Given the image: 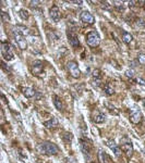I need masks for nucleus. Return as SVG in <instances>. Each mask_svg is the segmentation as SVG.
Returning a JSON list of instances; mask_svg holds the SVG:
<instances>
[{"instance_id": "f257e3e1", "label": "nucleus", "mask_w": 145, "mask_h": 163, "mask_svg": "<svg viewBox=\"0 0 145 163\" xmlns=\"http://www.w3.org/2000/svg\"><path fill=\"white\" fill-rule=\"evenodd\" d=\"M37 149L41 151V153L47 155H55L59 152V148L55 144L50 141H44L39 144L37 147Z\"/></svg>"}, {"instance_id": "f03ea898", "label": "nucleus", "mask_w": 145, "mask_h": 163, "mask_svg": "<svg viewBox=\"0 0 145 163\" xmlns=\"http://www.w3.org/2000/svg\"><path fill=\"white\" fill-rule=\"evenodd\" d=\"M86 42H87V45H88V46L93 47V48L99 46V44H100L99 34L97 33V32H95V31H92V32H90L86 36Z\"/></svg>"}, {"instance_id": "7ed1b4c3", "label": "nucleus", "mask_w": 145, "mask_h": 163, "mask_svg": "<svg viewBox=\"0 0 145 163\" xmlns=\"http://www.w3.org/2000/svg\"><path fill=\"white\" fill-rule=\"evenodd\" d=\"M1 53L4 60L7 61H12L14 59V54H13L12 48L9 45L8 42H2L1 44Z\"/></svg>"}, {"instance_id": "20e7f679", "label": "nucleus", "mask_w": 145, "mask_h": 163, "mask_svg": "<svg viewBox=\"0 0 145 163\" xmlns=\"http://www.w3.org/2000/svg\"><path fill=\"white\" fill-rule=\"evenodd\" d=\"M121 150L128 157H131L133 155V145L128 137L121 138Z\"/></svg>"}, {"instance_id": "39448f33", "label": "nucleus", "mask_w": 145, "mask_h": 163, "mask_svg": "<svg viewBox=\"0 0 145 163\" xmlns=\"http://www.w3.org/2000/svg\"><path fill=\"white\" fill-rule=\"evenodd\" d=\"M68 70H69V72H70L71 76H73L74 78H78V77H80V75H81V71H80L79 69V64L75 62V61H70V62L68 63Z\"/></svg>"}, {"instance_id": "423d86ee", "label": "nucleus", "mask_w": 145, "mask_h": 163, "mask_svg": "<svg viewBox=\"0 0 145 163\" xmlns=\"http://www.w3.org/2000/svg\"><path fill=\"white\" fill-rule=\"evenodd\" d=\"M80 19H81L82 22L86 23V24H90V25L95 23V17H94V15L91 12H88V11H82V12L80 13Z\"/></svg>"}, {"instance_id": "0eeeda50", "label": "nucleus", "mask_w": 145, "mask_h": 163, "mask_svg": "<svg viewBox=\"0 0 145 163\" xmlns=\"http://www.w3.org/2000/svg\"><path fill=\"white\" fill-rule=\"evenodd\" d=\"M106 145L109 147V149L116 155V157H120L121 153H122V150H121V148L119 146H117V144L115 142V140H112V139H108L106 140Z\"/></svg>"}, {"instance_id": "6e6552de", "label": "nucleus", "mask_w": 145, "mask_h": 163, "mask_svg": "<svg viewBox=\"0 0 145 163\" xmlns=\"http://www.w3.org/2000/svg\"><path fill=\"white\" fill-rule=\"evenodd\" d=\"M43 70H44V65H43V62L39 61V60H36L33 62V65H32V73L34 75H41L43 73Z\"/></svg>"}, {"instance_id": "1a4fd4ad", "label": "nucleus", "mask_w": 145, "mask_h": 163, "mask_svg": "<svg viewBox=\"0 0 145 163\" xmlns=\"http://www.w3.org/2000/svg\"><path fill=\"white\" fill-rule=\"evenodd\" d=\"M49 15H50V19L54 22L60 21V19H61V13H60V10H59V8L57 6H54L53 8H50Z\"/></svg>"}, {"instance_id": "9d476101", "label": "nucleus", "mask_w": 145, "mask_h": 163, "mask_svg": "<svg viewBox=\"0 0 145 163\" xmlns=\"http://www.w3.org/2000/svg\"><path fill=\"white\" fill-rule=\"evenodd\" d=\"M14 35V39H15V42L18 44V46L21 50H26L27 48V42L25 40L24 36H21V35H18V34H13Z\"/></svg>"}, {"instance_id": "9b49d317", "label": "nucleus", "mask_w": 145, "mask_h": 163, "mask_svg": "<svg viewBox=\"0 0 145 163\" xmlns=\"http://www.w3.org/2000/svg\"><path fill=\"white\" fill-rule=\"evenodd\" d=\"M130 121L133 124H139L142 121V113L139 110H133L131 114H130Z\"/></svg>"}, {"instance_id": "f8f14e48", "label": "nucleus", "mask_w": 145, "mask_h": 163, "mask_svg": "<svg viewBox=\"0 0 145 163\" xmlns=\"http://www.w3.org/2000/svg\"><path fill=\"white\" fill-rule=\"evenodd\" d=\"M13 34H18V35H21V36H25V35H29V29L23 25H18L13 27Z\"/></svg>"}, {"instance_id": "ddd939ff", "label": "nucleus", "mask_w": 145, "mask_h": 163, "mask_svg": "<svg viewBox=\"0 0 145 163\" xmlns=\"http://www.w3.org/2000/svg\"><path fill=\"white\" fill-rule=\"evenodd\" d=\"M68 40H69V42H70V45L72 47H74V48H76V47L80 46V40L79 38H78V36L75 35V34L73 33H68Z\"/></svg>"}, {"instance_id": "4468645a", "label": "nucleus", "mask_w": 145, "mask_h": 163, "mask_svg": "<svg viewBox=\"0 0 145 163\" xmlns=\"http://www.w3.org/2000/svg\"><path fill=\"white\" fill-rule=\"evenodd\" d=\"M98 161H99V163H111L109 155L103 149L98 150Z\"/></svg>"}, {"instance_id": "2eb2a0df", "label": "nucleus", "mask_w": 145, "mask_h": 163, "mask_svg": "<svg viewBox=\"0 0 145 163\" xmlns=\"http://www.w3.org/2000/svg\"><path fill=\"white\" fill-rule=\"evenodd\" d=\"M80 148H81V151L85 155H90L91 153V146L87 144V141H84V140H80Z\"/></svg>"}, {"instance_id": "dca6fc26", "label": "nucleus", "mask_w": 145, "mask_h": 163, "mask_svg": "<svg viewBox=\"0 0 145 163\" xmlns=\"http://www.w3.org/2000/svg\"><path fill=\"white\" fill-rule=\"evenodd\" d=\"M105 120H106V117L100 112H95L93 115V121L95 122L96 124H102L105 122Z\"/></svg>"}, {"instance_id": "f3484780", "label": "nucleus", "mask_w": 145, "mask_h": 163, "mask_svg": "<svg viewBox=\"0 0 145 163\" xmlns=\"http://www.w3.org/2000/svg\"><path fill=\"white\" fill-rule=\"evenodd\" d=\"M58 124H59V122L56 117H51L50 120H48V121H46L45 123H44L45 127H47V128H55V127L58 126Z\"/></svg>"}, {"instance_id": "a211bd4d", "label": "nucleus", "mask_w": 145, "mask_h": 163, "mask_svg": "<svg viewBox=\"0 0 145 163\" xmlns=\"http://www.w3.org/2000/svg\"><path fill=\"white\" fill-rule=\"evenodd\" d=\"M53 101H54V105L57 110H59V111H62V110H63V102H62L61 98H59L58 96L55 95V96L53 97Z\"/></svg>"}, {"instance_id": "6ab92c4d", "label": "nucleus", "mask_w": 145, "mask_h": 163, "mask_svg": "<svg viewBox=\"0 0 145 163\" xmlns=\"http://www.w3.org/2000/svg\"><path fill=\"white\" fill-rule=\"evenodd\" d=\"M23 95H24V97H26V98H32V97L36 96V92L34 90L33 88L26 87L23 89Z\"/></svg>"}, {"instance_id": "aec40b11", "label": "nucleus", "mask_w": 145, "mask_h": 163, "mask_svg": "<svg viewBox=\"0 0 145 163\" xmlns=\"http://www.w3.org/2000/svg\"><path fill=\"white\" fill-rule=\"evenodd\" d=\"M104 92H106V95H108V96L113 95V94H115V87H113V85H112L111 83H108L107 85L105 86V88H104Z\"/></svg>"}, {"instance_id": "412c9836", "label": "nucleus", "mask_w": 145, "mask_h": 163, "mask_svg": "<svg viewBox=\"0 0 145 163\" xmlns=\"http://www.w3.org/2000/svg\"><path fill=\"white\" fill-rule=\"evenodd\" d=\"M122 40L125 44H130L133 40V36L130 33H123L122 34Z\"/></svg>"}, {"instance_id": "4be33fe9", "label": "nucleus", "mask_w": 145, "mask_h": 163, "mask_svg": "<svg viewBox=\"0 0 145 163\" xmlns=\"http://www.w3.org/2000/svg\"><path fill=\"white\" fill-rule=\"evenodd\" d=\"M19 17L22 20H27L29 19V12L24 9H21V10H19Z\"/></svg>"}, {"instance_id": "5701e85b", "label": "nucleus", "mask_w": 145, "mask_h": 163, "mask_svg": "<svg viewBox=\"0 0 145 163\" xmlns=\"http://www.w3.org/2000/svg\"><path fill=\"white\" fill-rule=\"evenodd\" d=\"M113 6L118 11H123L124 10L123 2H121V1H113Z\"/></svg>"}, {"instance_id": "b1692460", "label": "nucleus", "mask_w": 145, "mask_h": 163, "mask_svg": "<svg viewBox=\"0 0 145 163\" xmlns=\"http://www.w3.org/2000/svg\"><path fill=\"white\" fill-rule=\"evenodd\" d=\"M72 137H73V135L69 133V132H66V133H63V140L67 142H70L72 140Z\"/></svg>"}, {"instance_id": "393cba45", "label": "nucleus", "mask_w": 145, "mask_h": 163, "mask_svg": "<svg viewBox=\"0 0 145 163\" xmlns=\"http://www.w3.org/2000/svg\"><path fill=\"white\" fill-rule=\"evenodd\" d=\"M92 77H93V80H100V71L99 70H94V71L92 72Z\"/></svg>"}, {"instance_id": "a878e982", "label": "nucleus", "mask_w": 145, "mask_h": 163, "mask_svg": "<svg viewBox=\"0 0 145 163\" xmlns=\"http://www.w3.org/2000/svg\"><path fill=\"white\" fill-rule=\"evenodd\" d=\"M125 76L127 77H129V78H133L134 76H135V72H134V70H131V69H129V70H127L125 71Z\"/></svg>"}, {"instance_id": "bb28decb", "label": "nucleus", "mask_w": 145, "mask_h": 163, "mask_svg": "<svg viewBox=\"0 0 145 163\" xmlns=\"http://www.w3.org/2000/svg\"><path fill=\"white\" fill-rule=\"evenodd\" d=\"M137 62L142 64V65H145V54L144 53H140L137 55Z\"/></svg>"}, {"instance_id": "cd10ccee", "label": "nucleus", "mask_w": 145, "mask_h": 163, "mask_svg": "<svg viewBox=\"0 0 145 163\" xmlns=\"http://www.w3.org/2000/svg\"><path fill=\"white\" fill-rule=\"evenodd\" d=\"M1 17H2V21L4 22L10 21V17H9V14L7 12H4V11H1Z\"/></svg>"}, {"instance_id": "c85d7f7f", "label": "nucleus", "mask_w": 145, "mask_h": 163, "mask_svg": "<svg viewBox=\"0 0 145 163\" xmlns=\"http://www.w3.org/2000/svg\"><path fill=\"white\" fill-rule=\"evenodd\" d=\"M38 4H41V1H31V2H29V6H31V8L32 9L37 8Z\"/></svg>"}, {"instance_id": "c756f323", "label": "nucleus", "mask_w": 145, "mask_h": 163, "mask_svg": "<svg viewBox=\"0 0 145 163\" xmlns=\"http://www.w3.org/2000/svg\"><path fill=\"white\" fill-rule=\"evenodd\" d=\"M137 25L139 26V27H145V21H144V20H142V19L137 20Z\"/></svg>"}, {"instance_id": "7c9ffc66", "label": "nucleus", "mask_w": 145, "mask_h": 163, "mask_svg": "<svg viewBox=\"0 0 145 163\" xmlns=\"http://www.w3.org/2000/svg\"><path fill=\"white\" fill-rule=\"evenodd\" d=\"M137 83L140 84V85H142V86H145V80L142 78V77H137Z\"/></svg>"}, {"instance_id": "2f4dec72", "label": "nucleus", "mask_w": 145, "mask_h": 163, "mask_svg": "<svg viewBox=\"0 0 145 163\" xmlns=\"http://www.w3.org/2000/svg\"><path fill=\"white\" fill-rule=\"evenodd\" d=\"M100 85V80H93V86L94 87H98Z\"/></svg>"}, {"instance_id": "473e14b6", "label": "nucleus", "mask_w": 145, "mask_h": 163, "mask_svg": "<svg viewBox=\"0 0 145 163\" xmlns=\"http://www.w3.org/2000/svg\"><path fill=\"white\" fill-rule=\"evenodd\" d=\"M137 3V1H130V2H129V6H130V8H131V7H134Z\"/></svg>"}, {"instance_id": "72a5a7b5", "label": "nucleus", "mask_w": 145, "mask_h": 163, "mask_svg": "<svg viewBox=\"0 0 145 163\" xmlns=\"http://www.w3.org/2000/svg\"><path fill=\"white\" fill-rule=\"evenodd\" d=\"M36 95H37V96H36V99H37V100H38V99H41V92H36Z\"/></svg>"}, {"instance_id": "f704fd0d", "label": "nucleus", "mask_w": 145, "mask_h": 163, "mask_svg": "<svg viewBox=\"0 0 145 163\" xmlns=\"http://www.w3.org/2000/svg\"><path fill=\"white\" fill-rule=\"evenodd\" d=\"M73 3H75V4H82L83 2H82V1H73Z\"/></svg>"}]
</instances>
